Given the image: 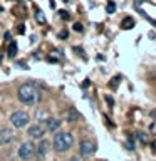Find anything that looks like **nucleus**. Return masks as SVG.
Listing matches in <instances>:
<instances>
[{
    "label": "nucleus",
    "instance_id": "nucleus-1",
    "mask_svg": "<svg viewBox=\"0 0 156 161\" xmlns=\"http://www.w3.org/2000/svg\"><path fill=\"white\" fill-rule=\"evenodd\" d=\"M17 97H19L20 103H24V104H27V106H35L40 101L42 96H40V91L35 87V84L25 82V84H22L19 87Z\"/></svg>",
    "mask_w": 156,
    "mask_h": 161
},
{
    "label": "nucleus",
    "instance_id": "nucleus-2",
    "mask_svg": "<svg viewBox=\"0 0 156 161\" xmlns=\"http://www.w3.org/2000/svg\"><path fill=\"white\" fill-rule=\"evenodd\" d=\"M74 144V136L67 133V131H60L59 134L54 136V149L57 153H65L72 148Z\"/></svg>",
    "mask_w": 156,
    "mask_h": 161
},
{
    "label": "nucleus",
    "instance_id": "nucleus-3",
    "mask_svg": "<svg viewBox=\"0 0 156 161\" xmlns=\"http://www.w3.org/2000/svg\"><path fill=\"white\" fill-rule=\"evenodd\" d=\"M29 121H30V116L25 113V111H14L12 114H10V123H12L14 128H25V126L29 124Z\"/></svg>",
    "mask_w": 156,
    "mask_h": 161
},
{
    "label": "nucleus",
    "instance_id": "nucleus-4",
    "mask_svg": "<svg viewBox=\"0 0 156 161\" xmlns=\"http://www.w3.org/2000/svg\"><path fill=\"white\" fill-rule=\"evenodd\" d=\"M17 154H19V158H20V159H24V161L32 159L34 156H35V144L32 143V141H25V143L20 144V148H19V151H17Z\"/></svg>",
    "mask_w": 156,
    "mask_h": 161
},
{
    "label": "nucleus",
    "instance_id": "nucleus-5",
    "mask_svg": "<svg viewBox=\"0 0 156 161\" xmlns=\"http://www.w3.org/2000/svg\"><path fill=\"white\" fill-rule=\"evenodd\" d=\"M79 151H81V156L84 158H89L96 153V143L92 139H82L79 144Z\"/></svg>",
    "mask_w": 156,
    "mask_h": 161
},
{
    "label": "nucleus",
    "instance_id": "nucleus-6",
    "mask_svg": "<svg viewBox=\"0 0 156 161\" xmlns=\"http://www.w3.org/2000/svg\"><path fill=\"white\" fill-rule=\"evenodd\" d=\"M44 134H45V129H44L42 124H32L27 129V136L30 139H42Z\"/></svg>",
    "mask_w": 156,
    "mask_h": 161
},
{
    "label": "nucleus",
    "instance_id": "nucleus-7",
    "mask_svg": "<svg viewBox=\"0 0 156 161\" xmlns=\"http://www.w3.org/2000/svg\"><path fill=\"white\" fill-rule=\"evenodd\" d=\"M44 129L49 131V133H55V131L60 129V126H62V121L57 119V118H47L44 119Z\"/></svg>",
    "mask_w": 156,
    "mask_h": 161
},
{
    "label": "nucleus",
    "instance_id": "nucleus-8",
    "mask_svg": "<svg viewBox=\"0 0 156 161\" xmlns=\"http://www.w3.org/2000/svg\"><path fill=\"white\" fill-rule=\"evenodd\" d=\"M47 151H49V141L42 138L39 146H35V154H37L39 159H44L45 156H47Z\"/></svg>",
    "mask_w": 156,
    "mask_h": 161
},
{
    "label": "nucleus",
    "instance_id": "nucleus-9",
    "mask_svg": "<svg viewBox=\"0 0 156 161\" xmlns=\"http://www.w3.org/2000/svg\"><path fill=\"white\" fill-rule=\"evenodd\" d=\"M12 139H14V131L12 129H8V128L0 129V146L12 143Z\"/></svg>",
    "mask_w": 156,
    "mask_h": 161
},
{
    "label": "nucleus",
    "instance_id": "nucleus-10",
    "mask_svg": "<svg viewBox=\"0 0 156 161\" xmlns=\"http://www.w3.org/2000/svg\"><path fill=\"white\" fill-rule=\"evenodd\" d=\"M121 27H123L124 30H129L134 27V19L133 17H124L123 22H121Z\"/></svg>",
    "mask_w": 156,
    "mask_h": 161
},
{
    "label": "nucleus",
    "instance_id": "nucleus-11",
    "mask_svg": "<svg viewBox=\"0 0 156 161\" xmlns=\"http://www.w3.org/2000/svg\"><path fill=\"white\" fill-rule=\"evenodd\" d=\"M81 118V114L75 111L74 108H69V111H67V121H70V123H74V121H77Z\"/></svg>",
    "mask_w": 156,
    "mask_h": 161
},
{
    "label": "nucleus",
    "instance_id": "nucleus-12",
    "mask_svg": "<svg viewBox=\"0 0 156 161\" xmlns=\"http://www.w3.org/2000/svg\"><path fill=\"white\" fill-rule=\"evenodd\" d=\"M7 54H8V57H15V55H17V42H14V40H10Z\"/></svg>",
    "mask_w": 156,
    "mask_h": 161
},
{
    "label": "nucleus",
    "instance_id": "nucleus-13",
    "mask_svg": "<svg viewBox=\"0 0 156 161\" xmlns=\"http://www.w3.org/2000/svg\"><path fill=\"white\" fill-rule=\"evenodd\" d=\"M35 20H37L39 24H45V15L42 10H35Z\"/></svg>",
    "mask_w": 156,
    "mask_h": 161
},
{
    "label": "nucleus",
    "instance_id": "nucleus-14",
    "mask_svg": "<svg viewBox=\"0 0 156 161\" xmlns=\"http://www.w3.org/2000/svg\"><path fill=\"white\" fill-rule=\"evenodd\" d=\"M106 12H108V14H114L116 12V3L114 2H109L108 7H106Z\"/></svg>",
    "mask_w": 156,
    "mask_h": 161
},
{
    "label": "nucleus",
    "instance_id": "nucleus-15",
    "mask_svg": "<svg viewBox=\"0 0 156 161\" xmlns=\"http://www.w3.org/2000/svg\"><path fill=\"white\" fill-rule=\"evenodd\" d=\"M119 80H121V77H119V75H116V77H114L113 80H111V82H109V87L116 89V87H118V84H119Z\"/></svg>",
    "mask_w": 156,
    "mask_h": 161
},
{
    "label": "nucleus",
    "instance_id": "nucleus-16",
    "mask_svg": "<svg viewBox=\"0 0 156 161\" xmlns=\"http://www.w3.org/2000/svg\"><path fill=\"white\" fill-rule=\"evenodd\" d=\"M59 15H60V19H64V20H69L70 19L69 12H65V10H59Z\"/></svg>",
    "mask_w": 156,
    "mask_h": 161
},
{
    "label": "nucleus",
    "instance_id": "nucleus-17",
    "mask_svg": "<svg viewBox=\"0 0 156 161\" xmlns=\"http://www.w3.org/2000/svg\"><path fill=\"white\" fill-rule=\"evenodd\" d=\"M24 32H25V25H24V24L17 25V34H19V35H24Z\"/></svg>",
    "mask_w": 156,
    "mask_h": 161
},
{
    "label": "nucleus",
    "instance_id": "nucleus-18",
    "mask_svg": "<svg viewBox=\"0 0 156 161\" xmlns=\"http://www.w3.org/2000/svg\"><path fill=\"white\" fill-rule=\"evenodd\" d=\"M74 30H75V32H82V30H84L82 29V24H79V22L74 24Z\"/></svg>",
    "mask_w": 156,
    "mask_h": 161
},
{
    "label": "nucleus",
    "instance_id": "nucleus-19",
    "mask_svg": "<svg viewBox=\"0 0 156 161\" xmlns=\"http://www.w3.org/2000/svg\"><path fill=\"white\" fill-rule=\"evenodd\" d=\"M67 35H69V32H67V30H60L59 37H60V39H67Z\"/></svg>",
    "mask_w": 156,
    "mask_h": 161
},
{
    "label": "nucleus",
    "instance_id": "nucleus-20",
    "mask_svg": "<svg viewBox=\"0 0 156 161\" xmlns=\"http://www.w3.org/2000/svg\"><path fill=\"white\" fill-rule=\"evenodd\" d=\"M138 136H139V141H141V143H146V136H144L143 133H139Z\"/></svg>",
    "mask_w": 156,
    "mask_h": 161
},
{
    "label": "nucleus",
    "instance_id": "nucleus-21",
    "mask_svg": "<svg viewBox=\"0 0 156 161\" xmlns=\"http://www.w3.org/2000/svg\"><path fill=\"white\" fill-rule=\"evenodd\" d=\"M106 101H108V104H109V106H114V101L111 99L109 96H106Z\"/></svg>",
    "mask_w": 156,
    "mask_h": 161
},
{
    "label": "nucleus",
    "instance_id": "nucleus-22",
    "mask_svg": "<svg viewBox=\"0 0 156 161\" xmlns=\"http://www.w3.org/2000/svg\"><path fill=\"white\" fill-rule=\"evenodd\" d=\"M10 39H12V34H10V32H5V40H8V42H10Z\"/></svg>",
    "mask_w": 156,
    "mask_h": 161
},
{
    "label": "nucleus",
    "instance_id": "nucleus-23",
    "mask_svg": "<svg viewBox=\"0 0 156 161\" xmlns=\"http://www.w3.org/2000/svg\"><path fill=\"white\" fill-rule=\"evenodd\" d=\"M67 161H81V158L79 156H72V158H69Z\"/></svg>",
    "mask_w": 156,
    "mask_h": 161
},
{
    "label": "nucleus",
    "instance_id": "nucleus-24",
    "mask_svg": "<svg viewBox=\"0 0 156 161\" xmlns=\"http://www.w3.org/2000/svg\"><path fill=\"white\" fill-rule=\"evenodd\" d=\"M2 57H3V52L0 50V62H2Z\"/></svg>",
    "mask_w": 156,
    "mask_h": 161
},
{
    "label": "nucleus",
    "instance_id": "nucleus-25",
    "mask_svg": "<svg viewBox=\"0 0 156 161\" xmlns=\"http://www.w3.org/2000/svg\"><path fill=\"white\" fill-rule=\"evenodd\" d=\"M151 146H153V148L156 149V141H153V144H151Z\"/></svg>",
    "mask_w": 156,
    "mask_h": 161
},
{
    "label": "nucleus",
    "instance_id": "nucleus-26",
    "mask_svg": "<svg viewBox=\"0 0 156 161\" xmlns=\"http://www.w3.org/2000/svg\"><path fill=\"white\" fill-rule=\"evenodd\" d=\"M99 161H108V159H99Z\"/></svg>",
    "mask_w": 156,
    "mask_h": 161
},
{
    "label": "nucleus",
    "instance_id": "nucleus-27",
    "mask_svg": "<svg viewBox=\"0 0 156 161\" xmlns=\"http://www.w3.org/2000/svg\"><path fill=\"white\" fill-rule=\"evenodd\" d=\"M2 10H3V8H2V7H0V12H2Z\"/></svg>",
    "mask_w": 156,
    "mask_h": 161
}]
</instances>
